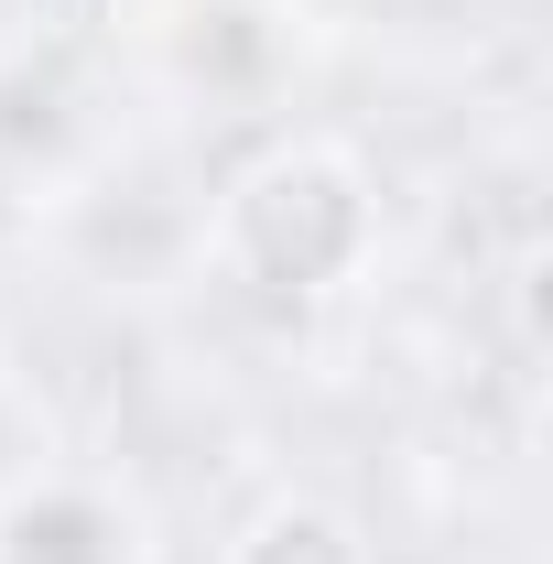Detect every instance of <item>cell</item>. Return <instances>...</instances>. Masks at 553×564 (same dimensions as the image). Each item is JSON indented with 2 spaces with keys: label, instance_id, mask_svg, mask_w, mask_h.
<instances>
[{
  "label": "cell",
  "instance_id": "cell-1",
  "mask_svg": "<svg viewBox=\"0 0 553 564\" xmlns=\"http://www.w3.org/2000/svg\"><path fill=\"white\" fill-rule=\"evenodd\" d=\"M207 261L217 282L261 304H326L380 261V174L337 131H282L261 141L228 185L207 196Z\"/></svg>",
  "mask_w": 553,
  "mask_h": 564
},
{
  "label": "cell",
  "instance_id": "cell-4",
  "mask_svg": "<svg viewBox=\"0 0 553 564\" xmlns=\"http://www.w3.org/2000/svg\"><path fill=\"white\" fill-rule=\"evenodd\" d=\"M217 564H380V543H369V521H358L347 499L272 489L228 543H217Z\"/></svg>",
  "mask_w": 553,
  "mask_h": 564
},
{
  "label": "cell",
  "instance_id": "cell-2",
  "mask_svg": "<svg viewBox=\"0 0 553 564\" xmlns=\"http://www.w3.org/2000/svg\"><path fill=\"white\" fill-rule=\"evenodd\" d=\"M141 55L163 66L174 98L250 120L304 76L315 22H304V0H152L141 11Z\"/></svg>",
  "mask_w": 553,
  "mask_h": 564
},
{
  "label": "cell",
  "instance_id": "cell-3",
  "mask_svg": "<svg viewBox=\"0 0 553 564\" xmlns=\"http://www.w3.org/2000/svg\"><path fill=\"white\" fill-rule=\"evenodd\" d=\"M0 564H152V510L98 467H11L0 478Z\"/></svg>",
  "mask_w": 553,
  "mask_h": 564
}]
</instances>
